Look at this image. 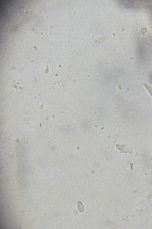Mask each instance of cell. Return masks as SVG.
I'll return each mask as SVG.
<instances>
[{"mask_svg":"<svg viewBox=\"0 0 152 229\" xmlns=\"http://www.w3.org/2000/svg\"><path fill=\"white\" fill-rule=\"evenodd\" d=\"M77 206L79 211L81 212H83L84 210V208L83 203L80 202H79L77 203Z\"/></svg>","mask_w":152,"mask_h":229,"instance_id":"obj_1","label":"cell"},{"mask_svg":"<svg viewBox=\"0 0 152 229\" xmlns=\"http://www.w3.org/2000/svg\"><path fill=\"white\" fill-rule=\"evenodd\" d=\"M144 85L152 97V87L145 83H144Z\"/></svg>","mask_w":152,"mask_h":229,"instance_id":"obj_2","label":"cell"}]
</instances>
